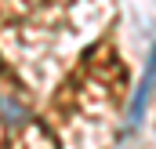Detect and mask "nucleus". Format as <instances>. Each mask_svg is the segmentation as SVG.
Returning a JSON list of instances; mask_svg holds the SVG:
<instances>
[{
    "label": "nucleus",
    "instance_id": "obj_1",
    "mask_svg": "<svg viewBox=\"0 0 156 149\" xmlns=\"http://www.w3.org/2000/svg\"><path fill=\"white\" fill-rule=\"evenodd\" d=\"M156 87V47H153V58H149V69L142 76V84H138V95H134V102H131V124H138L142 120V113H145V102H149V91Z\"/></svg>",
    "mask_w": 156,
    "mask_h": 149
}]
</instances>
